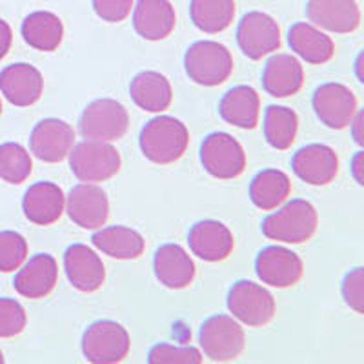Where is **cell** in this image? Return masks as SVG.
<instances>
[{
	"label": "cell",
	"instance_id": "6da1fadb",
	"mask_svg": "<svg viewBox=\"0 0 364 364\" xmlns=\"http://www.w3.org/2000/svg\"><path fill=\"white\" fill-rule=\"evenodd\" d=\"M317 226L318 213L314 204L304 199H291L262 220V233L266 239L282 245H302L317 233Z\"/></svg>",
	"mask_w": 364,
	"mask_h": 364
},
{
	"label": "cell",
	"instance_id": "7a4b0ae2",
	"mask_svg": "<svg viewBox=\"0 0 364 364\" xmlns=\"http://www.w3.org/2000/svg\"><path fill=\"white\" fill-rule=\"evenodd\" d=\"M142 155L154 164H173L186 154L190 132L186 124L170 115H159L142 128L139 136Z\"/></svg>",
	"mask_w": 364,
	"mask_h": 364
},
{
	"label": "cell",
	"instance_id": "3957f363",
	"mask_svg": "<svg viewBox=\"0 0 364 364\" xmlns=\"http://www.w3.org/2000/svg\"><path fill=\"white\" fill-rule=\"evenodd\" d=\"M184 68L190 80L206 87L226 82L233 73V57L226 46L217 41H199L188 48Z\"/></svg>",
	"mask_w": 364,
	"mask_h": 364
},
{
	"label": "cell",
	"instance_id": "277c9868",
	"mask_svg": "<svg viewBox=\"0 0 364 364\" xmlns=\"http://www.w3.org/2000/svg\"><path fill=\"white\" fill-rule=\"evenodd\" d=\"M199 344L203 353L210 360L230 363L245 352V328L232 315H211L200 326Z\"/></svg>",
	"mask_w": 364,
	"mask_h": 364
},
{
	"label": "cell",
	"instance_id": "5b68a950",
	"mask_svg": "<svg viewBox=\"0 0 364 364\" xmlns=\"http://www.w3.org/2000/svg\"><path fill=\"white\" fill-rule=\"evenodd\" d=\"M70 168L80 182H106L120 171L122 159L112 142L84 141L70 151Z\"/></svg>",
	"mask_w": 364,
	"mask_h": 364
},
{
	"label": "cell",
	"instance_id": "8992f818",
	"mask_svg": "<svg viewBox=\"0 0 364 364\" xmlns=\"http://www.w3.org/2000/svg\"><path fill=\"white\" fill-rule=\"evenodd\" d=\"M132 337L128 330L115 321H97L82 336V353L87 363L117 364L128 357Z\"/></svg>",
	"mask_w": 364,
	"mask_h": 364
},
{
	"label": "cell",
	"instance_id": "52a82bcc",
	"mask_svg": "<svg viewBox=\"0 0 364 364\" xmlns=\"http://www.w3.org/2000/svg\"><path fill=\"white\" fill-rule=\"evenodd\" d=\"M79 128L87 141H119L128 133L129 113L124 104L115 99L93 100L84 108Z\"/></svg>",
	"mask_w": 364,
	"mask_h": 364
},
{
	"label": "cell",
	"instance_id": "ba28073f",
	"mask_svg": "<svg viewBox=\"0 0 364 364\" xmlns=\"http://www.w3.org/2000/svg\"><path fill=\"white\" fill-rule=\"evenodd\" d=\"M228 310L239 323L262 328L275 317V299L264 286L252 281H237L228 291Z\"/></svg>",
	"mask_w": 364,
	"mask_h": 364
},
{
	"label": "cell",
	"instance_id": "9c48e42d",
	"mask_svg": "<svg viewBox=\"0 0 364 364\" xmlns=\"http://www.w3.org/2000/svg\"><path fill=\"white\" fill-rule=\"evenodd\" d=\"M200 162L211 177L233 181L246 170V151L230 133H210L200 144Z\"/></svg>",
	"mask_w": 364,
	"mask_h": 364
},
{
	"label": "cell",
	"instance_id": "30bf717a",
	"mask_svg": "<svg viewBox=\"0 0 364 364\" xmlns=\"http://www.w3.org/2000/svg\"><path fill=\"white\" fill-rule=\"evenodd\" d=\"M237 44L246 57L261 60L281 48V28L268 13L250 11L239 22Z\"/></svg>",
	"mask_w": 364,
	"mask_h": 364
},
{
	"label": "cell",
	"instance_id": "8fae6325",
	"mask_svg": "<svg viewBox=\"0 0 364 364\" xmlns=\"http://www.w3.org/2000/svg\"><path fill=\"white\" fill-rule=\"evenodd\" d=\"M311 106L317 119L330 129H344L357 113V97L341 82H326L315 90Z\"/></svg>",
	"mask_w": 364,
	"mask_h": 364
},
{
	"label": "cell",
	"instance_id": "7c38bea8",
	"mask_svg": "<svg viewBox=\"0 0 364 364\" xmlns=\"http://www.w3.org/2000/svg\"><path fill=\"white\" fill-rule=\"evenodd\" d=\"M255 272L264 284L272 288H291L304 275L302 259L284 246H268L255 259Z\"/></svg>",
	"mask_w": 364,
	"mask_h": 364
},
{
	"label": "cell",
	"instance_id": "4fadbf2b",
	"mask_svg": "<svg viewBox=\"0 0 364 364\" xmlns=\"http://www.w3.org/2000/svg\"><path fill=\"white\" fill-rule=\"evenodd\" d=\"M70 219L82 230H99L108 223L109 199L106 191L93 182H82L71 188L66 197Z\"/></svg>",
	"mask_w": 364,
	"mask_h": 364
},
{
	"label": "cell",
	"instance_id": "5bb4252c",
	"mask_svg": "<svg viewBox=\"0 0 364 364\" xmlns=\"http://www.w3.org/2000/svg\"><path fill=\"white\" fill-rule=\"evenodd\" d=\"M75 146V129L60 119L41 120L29 136V149L44 162H63Z\"/></svg>",
	"mask_w": 364,
	"mask_h": 364
},
{
	"label": "cell",
	"instance_id": "9a60e30c",
	"mask_svg": "<svg viewBox=\"0 0 364 364\" xmlns=\"http://www.w3.org/2000/svg\"><path fill=\"white\" fill-rule=\"evenodd\" d=\"M291 170L310 186H328L339 173V157L326 144H308L291 159Z\"/></svg>",
	"mask_w": 364,
	"mask_h": 364
},
{
	"label": "cell",
	"instance_id": "2e32d148",
	"mask_svg": "<svg viewBox=\"0 0 364 364\" xmlns=\"http://www.w3.org/2000/svg\"><path fill=\"white\" fill-rule=\"evenodd\" d=\"M64 269L68 281L75 290L82 294H93L100 290L106 281L104 262L95 250L86 245H71L64 252Z\"/></svg>",
	"mask_w": 364,
	"mask_h": 364
},
{
	"label": "cell",
	"instance_id": "e0dca14e",
	"mask_svg": "<svg viewBox=\"0 0 364 364\" xmlns=\"http://www.w3.org/2000/svg\"><path fill=\"white\" fill-rule=\"evenodd\" d=\"M310 24L330 33H353L360 26V9L355 0H308Z\"/></svg>",
	"mask_w": 364,
	"mask_h": 364
},
{
	"label": "cell",
	"instance_id": "ac0fdd59",
	"mask_svg": "<svg viewBox=\"0 0 364 364\" xmlns=\"http://www.w3.org/2000/svg\"><path fill=\"white\" fill-rule=\"evenodd\" d=\"M188 245L193 255L206 262H220L232 255L235 239L232 230L219 220H199L188 233Z\"/></svg>",
	"mask_w": 364,
	"mask_h": 364
},
{
	"label": "cell",
	"instance_id": "d6986e66",
	"mask_svg": "<svg viewBox=\"0 0 364 364\" xmlns=\"http://www.w3.org/2000/svg\"><path fill=\"white\" fill-rule=\"evenodd\" d=\"M44 91V77L31 64L17 63L0 71V93L18 108L38 102Z\"/></svg>",
	"mask_w": 364,
	"mask_h": 364
},
{
	"label": "cell",
	"instance_id": "ffe728a7",
	"mask_svg": "<svg viewBox=\"0 0 364 364\" xmlns=\"http://www.w3.org/2000/svg\"><path fill=\"white\" fill-rule=\"evenodd\" d=\"M58 281V264L50 253H37L18 268L13 286L26 299H44L55 290Z\"/></svg>",
	"mask_w": 364,
	"mask_h": 364
},
{
	"label": "cell",
	"instance_id": "44dd1931",
	"mask_svg": "<svg viewBox=\"0 0 364 364\" xmlns=\"http://www.w3.org/2000/svg\"><path fill=\"white\" fill-rule=\"evenodd\" d=\"M22 210L29 223L37 226H51L63 217L66 210V195L55 182H37L26 190Z\"/></svg>",
	"mask_w": 364,
	"mask_h": 364
},
{
	"label": "cell",
	"instance_id": "7402d4cb",
	"mask_svg": "<svg viewBox=\"0 0 364 364\" xmlns=\"http://www.w3.org/2000/svg\"><path fill=\"white\" fill-rule=\"evenodd\" d=\"M177 15L170 0H136L133 6V28L144 41L159 42L170 37Z\"/></svg>",
	"mask_w": 364,
	"mask_h": 364
},
{
	"label": "cell",
	"instance_id": "603a6c76",
	"mask_svg": "<svg viewBox=\"0 0 364 364\" xmlns=\"http://www.w3.org/2000/svg\"><path fill=\"white\" fill-rule=\"evenodd\" d=\"M155 277L170 290H184L195 279V262L181 245H162L154 257Z\"/></svg>",
	"mask_w": 364,
	"mask_h": 364
},
{
	"label": "cell",
	"instance_id": "cb8c5ba5",
	"mask_svg": "<svg viewBox=\"0 0 364 364\" xmlns=\"http://www.w3.org/2000/svg\"><path fill=\"white\" fill-rule=\"evenodd\" d=\"M304 84V70L299 58L288 53L272 55L262 71V87L275 99L294 97Z\"/></svg>",
	"mask_w": 364,
	"mask_h": 364
},
{
	"label": "cell",
	"instance_id": "d4e9b609",
	"mask_svg": "<svg viewBox=\"0 0 364 364\" xmlns=\"http://www.w3.org/2000/svg\"><path fill=\"white\" fill-rule=\"evenodd\" d=\"M288 44L297 57L308 64L321 66L330 63L336 55V44L323 29L310 22H297L288 31Z\"/></svg>",
	"mask_w": 364,
	"mask_h": 364
},
{
	"label": "cell",
	"instance_id": "484cf974",
	"mask_svg": "<svg viewBox=\"0 0 364 364\" xmlns=\"http://www.w3.org/2000/svg\"><path fill=\"white\" fill-rule=\"evenodd\" d=\"M219 115L224 122L235 128H257L259 117H261V97L252 86L232 87L220 99Z\"/></svg>",
	"mask_w": 364,
	"mask_h": 364
},
{
	"label": "cell",
	"instance_id": "4316f807",
	"mask_svg": "<svg viewBox=\"0 0 364 364\" xmlns=\"http://www.w3.org/2000/svg\"><path fill=\"white\" fill-rule=\"evenodd\" d=\"M129 95L136 108L149 113H162L171 106L173 90L166 75L159 71H141L129 84Z\"/></svg>",
	"mask_w": 364,
	"mask_h": 364
},
{
	"label": "cell",
	"instance_id": "83f0119b",
	"mask_svg": "<svg viewBox=\"0 0 364 364\" xmlns=\"http://www.w3.org/2000/svg\"><path fill=\"white\" fill-rule=\"evenodd\" d=\"M91 242L104 255L120 261H135L146 248L144 237L128 226L99 228L91 237Z\"/></svg>",
	"mask_w": 364,
	"mask_h": 364
},
{
	"label": "cell",
	"instance_id": "f1b7e54d",
	"mask_svg": "<svg viewBox=\"0 0 364 364\" xmlns=\"http://www.w3.org/2000/svg\"><path fill=\"white\" fill-rule=\"evenodd\" d=\"M22 37L29 48L42 53H51L63 44L64 24L60 17L51 11L29 13L22 22Z\"/></svg>",
	"mask_w": 364,
	"mask_h": 364
},
{
	"label": "cell",
	"instance_id": "f546056e",
	"mask_svg": "<svg viewBox=\"0 0 364 364\" xmlns=\"http://www.w3.org/2000/svg\"><path fill=\"white\" fill-rule=\"evenodd\" d=\"M291 193L290 177L281 170H262L250 182V199L262 211L277 210Z\"/></svg>",
	"mask_w": 364,
	"mask_h": 364
},
{
	"label": "cell",
	"instance_id": "4dcf8cb0",
	"mask_svg": "<svg viewBox=\"0 0 364 364\" xmlns=\"http://www.w3.org/2000/svg\"><path fill=\"white\" fill-rule=\"evenodd\" d=\"M190 17L204 33H223L235 18V0H191Z\"/></svg>",
	"mask_w": 364,
	"mask_h": 364
},
{
	"label": "cell",
	"instance_id": "1f68e13d",
	"mask_svg": "<svg viewBox=\"0 0 364 364\" xmlns=\"http://www.w3.org/2000/svg\"><path fill=\"white\" fill-rule=\"evenodd\" d=\"M264 139L272 148L279 151L290 149L299 132V117L286 106H268L262 120Z\"/></svg>",
	"mask_w": 364,
	"mask_h": 364
},
{
	"label": "cell",
	"instance_id": "d6a6232c",
	"mask_svg": "<svg viewBox=\"0 0 364 364\" xmlns=\"http://www.w3.org/2000/svg\"><path fill=\"white\" fill-rule=\"evenodd\" d=\"M33 171V161L28 149L18 142L0 146V178L8 184H22Z\"/></svg>",
	"mask_w": 364,
	"mask_h": 364
},
{
	"label": "cell",
	"instance_id": "836d02e7",
	"mask_svg": "<svg viewBox=\"0 0 364 364\" xmlns=\"http://www.w3.org/2000/svg\"><path fill=\"white\" fill-rule=\"evenodd\" d=\"M28 259V242L18 232H0V272L9 273L21 268Z\"/></svg>",
	"mask_w": 364,
	"mask_h": 364
},
{
	"label": "cell",
	"instance_id": "e575fe53",
	"mask_svg": "<svg viewBox=\"0 0 364 364\" xmlns=\"http://www.w3.org/2000/svg\"><path fill=\"white\" fill-rule=\"evenodd\" d=\"M149 364H200L203 353L193 346H171V344H155L148 353Z\"/></svg>",
	"mask_w": 364,
	"mask_h": 364
},
{
	"label": "cell",
	"instance_id": "d590c367",
	"mask_svg": "<svg viewBox=\"0 0 364 364\" xmlns=\"http://www.w3.org/2000/svg\"><path fill=\"white\" fill-rule=\"evenodd\" d=\"M28 324L24 306L15 299L0 297V339L21 336Z\"/></svg>",
	"mask_w": 364,
	"mask_h": 364
},
{
	"label": "cell",
	"instance_id": "8d00e7d4",
	"mask_svg": "<svg viewBox=\"0 0 364 364\" xmlns=\"http://www.w3.org/2000/svg\"><path fill=\"white\" fill-rule=\"evenodd\" d=\"M343 297L355 314H364V269L353 268L343 281Z\"/></svg>",
	"mask_w": 364,
	"mask_h": 364
},
{
	"label": "cell",
	"instance_id": "74e56055",
	"mask_svg": "<svg viewBox=\"0 0 364 364\" xmlns=\"http://www.w3.org/2000/svg\"><path fill=\"white\" fill-rule=\"evenodd\" d=\"M93 9L97 17L104 22L117 24L129 17L133 9V0H93Z\"/></svg>",
	"mask_w": 364,
	"mask_h": 364
},
{
	"label": "cell",
	"instance_id": "f35d334b",
	"mask_svg": "<svg viewBox=\"0 0 364 364\" xmlns=\"http://www.w3.org/2000/svg\"><path fill=\"white\" fill-rule=\"evenodd\" d=\"M11 42H13L11 28H9L8 22L0 18V60L8 55L9 48H11Z\"/></svg>",
	"mask_w": 364,
	"mask_h": 364
},
{
	"label": "cell",
	"instance_id": "ab89813d",
	"mask_svg": "<svg viewBox=\"0 0 364 364\" xmlns=\"http://www.w3.org/2000/svg\"><path fill=\"white\" fill-rule=\"evenodd\" d=\"M363 112H359L357 109V113L353 115L352 122H350V129H352V136H353V141L357 142L359 146H363Z\"/></svg>",
	"mask_w": 364,
	"mask_h": 364
},
{
	"label": "cell",
	"instance_id": "60d3db41",
	"mask_svg": "<svg viewBox=\"0 0 364 364\" xmlns=\"http://www.w3.org/2000/svg\"><path fill=\"white\" fill-rule=\"evenodd\" d=\"M363 151H357V155L353 157L352 161V168H350V171H352L353 178H355V182L359 184V186H363L364 184V177H363Z\"/></svg>",
	"mask_w": 364,
	"mask_h": 364
},
{
	"label": "cell",
	"instance_id": "b9f144b4",
	"mask_svg": "<svg viewBox=\"0 0 364 364\" xmlns=\"http://www.w3.org/2000/svg\"><path fill=\"white\" fill-rule=\"evenodd\" d=\"M6 363V359H4V353L0 352V364H4Z\"/></svg>",
	"mask_w": 364,
	"mask_h": 364
},
{
	"label": "cell",
	"instance_id": "7bdbcfd3",
	"mask_svg": "<svg viewBox=\"0 0 364 364\" xmlns=\"http://www.w3.org/2000/svg\"><path fill=\"white\" fill-rule=\"evenodd\" d=\"M0 113H2V100H0Z\"/></svg>",
	"mask_w": 364,
	"mask_h": 364
}]
</instances>
